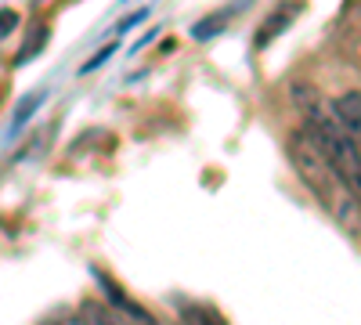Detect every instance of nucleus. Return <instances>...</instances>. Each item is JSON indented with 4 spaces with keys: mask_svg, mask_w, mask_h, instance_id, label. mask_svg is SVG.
<instances>
[{
    "mask_svg": "<svg viewBox=\"0 0 361 325\" xmlns=\"http://www.w3.org/2000/svg\"><path fill=\"white\" fill-rule=\"evenodd\" d=\"M286 145H289L293 166H296V173L307 181V188H311V192H318L325 202H333V195L343 188V177L336 173V166H333V159L325 156V149H322V145H318L304 127L293 130Z\"/></svg>",
    "mask_w": 361,
    "mask_h": 325,
    "instance_id": "f257e3e1",
    "label": "nucleus"
},
{
    "mask_svg": "<svg viewBox=\"0 0 361 325\" xmlns=\"http://www.w3.org/2000/svg\"><path fill=\"white\" fill-rule=\"evenodd\" d=\"M80 318H83V325H152V318L137 314V307H130V304H123V311H116L98 300H87Z\"/></svg>",
    "mask_w": 361,
    "mask_h": 325,
    "instance_id": "f03ea898",
    "label": "nucleus"
},
{
    "mask_svg": "<svg viewBox=\"0 0 361 325\" xmlns=\"http://www.w3.org/2000/svg\"><path fill=\"white\" fill-rule=\"evenodd\" d=\"M333 120H336L350 137H357V127H361V94H357V91H347V94H340V98L333 102Z\"/></svg>",
    "mask_w": 361,
    "mask_h": 325,
    "instance_id": "7ed1b4c3",
    "label": "nucleus"
},
{
    "mask_svg": "<svg viewBox=\"0 0 361 325\" xmlns=\"http://www.w3.org/2000/svg\"><path fill=\"white\" fill-rule=\"evenodd\" d=\"M40 102H44V91H37L33 98H22V105L15 109V120H11V127H22V123L29 120V116L37 112V105H40Z\"/></svg>",
    "mask_w": 361,
    "mask_h": 325,
    "instance_id": "20e7f679",
    "label": "nucleus"
},
{
    "mask_svg": "<svg viewBox=\"0 0 361 325\" xmlns=\"http://www.w3.org/2000/svg\"><path fill=\"white\" fill-rule=\"evenodd\" d=\"M40 325H83V318H76V314H47Z\"/></svg>",
    "mask_w": 361,
    "mask_h": 325,
    "instance_id": "39448f33",
    "label": "nucleus"
},
{
    "mask_svg": "<svg viewBox=\"0 0 361 325\" xmlns=\"http://www.w3.org/2000/svg\"><path fill=\"white\" fill-rule=\"evenodd\" d=\"M15 22H18L15 11H4V15H0V29H15Z\"/></svg>",
    "mask_w": 361,
    "mask_h": 325,
    "instance_id": "423d86ee",
    "label": "nucleus"
}]
</instances>
